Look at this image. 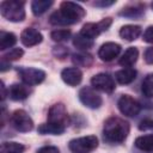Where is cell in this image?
<instances>
[{
  "label": "cell",
  "instance_id": "cell-33",
  "mask_svg": "<svg viewBox=\"0 0 153 153\" xmlns=\"http://www.w3.org/2000/svg\"><path fill=\"white\" fill-rule=\"evenodd\" d=\"M37 153H60V151L55 146H44V147H41L37 151Z\"/></svg>",
  "mask_w": 153,
  "mask_h": 153
},
{
  "label": "cell",
  "instance_id": "cell-16",
  "mask_svg": "<svg viewBox=\"0 0 153 153\" xmlns=\"http://www.w3.org/2000/svg\"><path fill=\"white\" fill-rule=\"evenodd\" d=\"M141 33V26L139 25H124L120 30V36L126 41H135Z\"/></svg>",
  "mask_w": 153,
  "mask_h": 153
},
{
  "label": "cell",
  "instance_id": "cell-13",
  "mask_svg": "<svg viewBox=\"0 0 153 153\" xmlns=\"http://www.w3.org/2000/svg\"><path fill=\"white\" fill-rule=\"evenodd\" d=\"M61 78H62L63 82H66L67 85L76 86L82 80V73L76 67H69V68H65L61 72Z\"/></svg>",
  "mask_w": 153,
  "mask_h": 153
},
{
  "label": "cell",
  "instance_id": "cell-7",
  "mask_svg": "<svg viewBox=\"0 0 153 153\" xmlns=\"http://www.w3.org/2000/svg\"><path fill=\"white\" fill-rule=\"evenodd\" d=\"M48 122L59 124L62 127H67L69 124V116L67 114V109L62 103L54 104L48 112Z\"/></svg>",
  "mask_w": 153,
  "mask_h": 153
},
{
  "label": "cell",
  "instance_id": "cell-2",
  "mask_svg": "<svg viewBox=\"0 0 153 153\" xmlns=\"http://www.w3.org/2000/svg\"><path fill=\"white\" fill-rule=\"evenodd\" d=\"M129 134V123L120 117H109L104 122L103 135L108 142L121 143L123 142Z\"/></svg>",
  "mask_w": 153,
  "mask_h": 153
},
{
  "label": "cell",
  "instance_id": "cell-4",
  "mask_svg": "<svg viewBox=\"0 0 153 153\" xmlns=\"http://www.w3.org/2000/svg\"><path fill=\"white\" fill-rule=\"evenodd\" d=\"M68 147L73 153H91L98 147V139L94 135L76 137L69 141Z\"/></svg>",
  "mask_w": 153,
  "mask_h": 153
},
{
  "label": "cell",
  "instance_id": "cell-3",
  "mask_svg": "<svg viewBox=\"0 0 153 153\" xmlns=\"http://www.w3.org/2000/svg\"><path fill=\"white\" fill-rule=\"evenodd\" d=\"M0 11L2 17L10 22H23L25 18L24 1L18 0H5L0 4Z\"/></svg>",
  "mask_w": 153,
  "mask_h": 153
},
{
  "label": "cell",
  "instance_id": "cell-9",
  "mask_svg": "<svg viewBox=\"0 0 153 153\" xmlns=\"http://www.w3.org/2000/svg\"><path fill=\"white\" fill-rule=\"evenodd\" d=\"M117 106L120 109V111L126 115V116H129V117H134L136 116L140 110H141V105L140 103L134 99L133 97L128 96V94H123L121 96V98L118 99L117 102Z\"/></svg>",
  "mask_w": 153,
  "mask_h": 153
},
{
  "label": "cell",
  "instance_id": "cell-12",
  "mask_svg": "<svg viewBox=\"0 0 153 153\" xmlns=\"http://www.w3.org/2000/svg\"><path fill=\"white\" fill-rule=\"evenodd\" d=\"M43 39L42 33L33 29V27H26L23 30V32L20 33V41L25 47H33L37 45L38 43H41Z\"/></svg>",
  "mask_w": 153,
  "mask_h": 153
},
{
  "label": "cell",
  "instance_id": "cell-25",
  "mask_svg": "<svg viewBox=\"0 0 153 153\" xmlns=\"http://www.w3.org/2000/svg\"><path fill=\"white\" fill-rule=\"evenodd\" d=\"M142 13H143V6L142 5H130V6L124 7L120 12L121 16H124L128 18H137Z\"/></svg>",
  "mask_w": 153,
  "mask_h": 153
},
{
  "label": "cell",
  "instance_id": "cell-35",
  "mask_svg": "<svg viewBox=\"0 0 153 153\" xmlns=\"http://www.w3.org/2000/svg\"><path fill=\"white\" fill-rule=\"evenodd\" d=\"M115 1H96L94 2V6H98V7H106V6H111L114 5Z\"/></svg>",
  "mask_w": 153,
  "mask_h": 153
},
{
  "label": "cell",
  "instance_id": "cell-34",
  "mask_svg": "<svg viewBox=\"0 0 153 153\" xmlns=\"http://www.w3.org/2000/svg\"><path fill=\"white\" fill-rule=\"evenodd\" d=\"M143 59L149 65H153V47L151 48H147L145 50V54H143Z\"/></svg>",
  "mask_w": 153,
  "mask_h": 153
},
{
  "label": "cell",
  "instance_id": "cell-1",
  "mask_svg": "<svg viewBox=\"0 0 153 153\" xmlns=\"http://www.w3.org/2000/svg\"><path fill=\"white\" fill-rule=\"evenodd\" d=\"M85 10L76 2L63 1L60 5V10L55 11L49 22L53 25H72L80 22L85 17Z\"/></svg>",
  "mask_w": 153,
  "mask_h": 153
},
{
  "label": "cell",
  "instance_id": "cell-29",
  "mask_svg": "<svg viewBox=\"0 0 153 153\" xmlns=\"http://www.w3.org/2000/svg\"><path fill=\"white\" fill-rule=\"evenodd\" d=\"M23 54H24V51H23V49H20V48H13V49H10V51H7L4 56H2V60H5V61H14V60H18V59H20L22 56H23Z\"/></svg>",
  "mask_w": 153,
  "mask_h": 153
},
{
  "label": "cell",
  "instance_id": "cell-32",
  "mask_svg": "<svg viewBox=\"0 0 153 153\" xmlns=\"http://www.w3.org/2000/svg\"><path fill=\"white\" fill-rule=\"evenodd\" d=\"M139 129L140 130H148V129H153V120H143L140 122L139 124Z\"/></svg>",
  "mask_w": 153,
  "mask_h": 153
},
{
  "label": "cell",
  "instance_id": "cell-24",
  "mask_svg": "<svg viewBox=\"0 0 153 153\" xmlns=\"http://www.w3.org/2000/svg\"><path fill=\"white\" fill-rule=\"evenodd\" d=\"M73 45L78 49H81V50H86V49H90L92 48L93 45V39H90L85 36H82L80 32L78 35L74 36L73 38Z\"/></svg>",
  "mask_w": 153,
  "mask_h": 153
},
{
  "label": "cell",
  "instance_id": "cell-19",
  "mask_svg": "<svg viewBox=\"0 0 153 153\" xmlns=\"http://www.w3.org/2000/svg\"><path fill=\"white\" fill-rule=\"evenodd\" d=\"M65 129H66L65 127L59 126V124H54V123H50V122L42 123L37 128L39 134H53V135H60L65 131Z\"/></svg>",
  "mask_w": 153,
  "mask_h": 153
},
{
  "label": "cell",
  "instance_id": "cell-14",
  "mask_svg": "<svg viewBox=\"0 0 153 153\" xmlns=\"http://www.w3.org/2000/svg\"><path fill=\"white\" fill-rule=\"evenodd\" d=\"M30 91L26 86L22 85V84H12L8 87V92L7 96L12 99V100H24L27 96H29Z\"/></svg>",
  "mask_w": 153,
  "mask_h": 153
},
{
  "label": "cell",
  "instance_id": "cell-15",
  "mask_svg": "<svg viewBox=\"0 0 153 153\" xmlns=\"http://www.w3.org/2000/svg\"><path fill=\"white\" fill-rule=\"evenodd\" d=\"M136 71L134 68H122L120 71H117L115 73V78L117 80V82L122 84V85H127V84H130L135 80L136 78Z\"/></svg>",
  "mask_w": 153,
  "mask_h": 153
},
{
  "label": "cell",
  "instance_id": "cell-28",
  "mask_svg": "<svg viewBox=\"0 0 153 153\" xmlns=\"http://www.w3.org/2000/svg\"><path fill=\"white\" fill-rule=\"evenodd\" d=\"M50 37L53 41L55 42H63L67 41L71 37V31L67 29H59V30H54L50 33Z\"/></svg>",
  "mask_w": 153,
  "mask_h": 153
},
{
  "label": "cell",
  "instance_id": "cell-11",
  "mask_svg": "<svg viewBox=\"0 0 153 153\" xmlns=\"http://www.w3.org/2000/svg\"><path fill=\"white\" fill-rule=\"evenodd\" d=\"M120 53H121V45L118 43L106 42L100 45L98 50V56L102 61L109 62V61H112L115 57H117Z\"/></svg>",
  "mask_w": 153,
  "mask_h": 153
},
{
  "label": "cell",
  "instance_id": "cell-30",
  "mask_svg": "<svg viewBox=\"0 0 153 153\" xmlns=\"http://www.w3.org/2000/svg\"><path fill=\"white\" fill-rule=\"evenodd\" d=\"M143 41L147 43H153V25L148 26L143 32Z\"/></svg>",
  "mask_w": 153,
  "mask_h": 153
},
{
  "label": "cell",
  "instance_id": "cell-10",
  "mask_svg": "<svg viewBox=\"0 0 153 153\" xmlns=\"http://www.w3.org/2000/svg\"><path fill=\"white\" fill-rule=\"evenodd\" d=\"M91 84L94 90H99L105 93H111L115 90V80L108 73H99L92 76Z\"/></svg>",
  "mask_w": 153,
  "mask_h": 153
},
{
  "label": "cell",
  "instance_id": "cell-26",
  "mask_svg": "<svg viewBox=\"0 0 153 153\" xmlns=\"http://www.w3.org/2000/svg\"><path fill=\"white\" fill-rule=\"evenodd\" d=\"M72 61L76 65V66H81V67H88L92 63V56L85 53H78L74 54L72 57Z\"/></svg>",
  "mask_w": 153,
  "mask_h": 153
},
{
  "label": "cell",
  "instance_id": "cell-8",
  "mask_svg": "<svg viewBox=\"0 0 153 153\" xmlns=\"http://www.w3.org/2000/svg\"><path fill=\"white\" fill-rule=\"evenodd\" d=\"M79 99L86 108L90 109H98L103 103L102 97L96 92V90L88 86L82 87L79 91Z\"/></svg>",
  "mask_w": 153,
  "mask_h": 153
},
{
  "label": "cell",
  "instance_id": "cell-23",
  "mask_svg": "<svg viewBox=\"0 0 153 153\" xmlns=\"http://www.w3.org/2000/svg\"><path fill=\"white\" fill-rule=\"evenodd\" d=\"M24 149H25V146L19 142L6 141V142H2L0 153H23Z\"/></svg>",
  "mask_w": 153,
  "mask_h": 153
},
{
  "label": "cell",
  "instance_id": "cell-22",
  "mask_svg": "<svg viewBox=\"0 0 153 153\" xmlns=\"http://www.w3.org/2000/svg\"><path fill=\"white\" fill-rule=\"evenodd\" d=\"M53 5L51 0H35L31 2V10L35 16L43 14L50 6Z\"/></svg>",
  "mask_w": 153,
  "mask_h": 153
},
{
  "label": "cell",
  "instance_id": "cell-6",
  "mask_svg": "<svg viewBox=\"0 0 153 153\" xmlns=\"http://www.w3.org/2000/svg\"><path fill=\"white\" fill-rule=\"evenodd\" d=\"M18 73L23 80V82L27 86H35L41 84L45 78V72L33 67H20L18 68Z\"/></svg>",
  "mask_w": 153,
  "mask_h": 153
},
{
  "label": "cell",
  "instance_id": "cell-31",
  "mask_svg": "<svg viewBox=\"0 0 153 153\" xmlns=\"http://www.w3.org/2000/svg\"><path fill=\"white\" fill-rule=\"evenodd\" d=\"M111 23H112L111 18H104V19H102L100 22H98V26H99L100 31L103 32V31H106V30L110 27Z\"/></svg>",
  "mask_w": 153,
  "mask_h": 153
},
{
  "label": "cell",
  "instance_id": "cell-17",
  "mask_svg": "<svg viewBox=\"0 0 153 153\" xmlns=\"http://www.w3.org/2000/svg\"><path fill=\"white\" fill-rule=\"evenodd\" d=\"M139 57V50L135 47H129L122 55V57L120 59V65L123 67H131Z\"/></svg>",
  "mask_w": 153,
  "mask_h": 153
},
{
  "label": "cell",
  "instance_id": "cell-36",
  "mask_svg": "<svg viewBox=\"0 0 153 153\" xmlns=\"http://www.w3.org/2000/svg\"><path fill=\"white\" fill-rule=\"evenodd\" d=\"M8 68H11V65H10V62L8 61H5V60H1V72H5V71H7Z\"/></svg>",
  "mask_w": 153,
  "mask_h": 153
},
{
  "label": "cell",
  "instance_id": "cell-18",
  "mask_svg": "<svg viewBox=\"0 0 153 153\" xmlns=\"http://www.w3.org/2000/svg\"><path fill=\"white\" fill-rule=\"evenodd\" d=\"M135 147L142 152H153V134L139 136L135 140Z\"/></svg>",
  "mask_w": 153,
  "mask_h": 153
},
{
  "label": "cell",
  "instance_id": "cell-37",
  "mask_svg": "<svg viewBox=\"0 0 153 153\" xmlns=\"http://www.w3.org/2000/svg\"><path fill=\"white\" fill-rule=\"evenodd\" d=\"M151 6H152V8H153V2H152V5H151Z\"/></svg>",
  "mask_w": 153,
  "mask_h": 153
},
{
  "label": "cell",
  "instance_id": "cell-20",
  "mask_svg": "<svg viewBox=\"0 0 153 153\" xmlns=\"http://www.w3.org/2000/svg\"><path fill=\"white\" fill-rule=\"evenodd\" d=\"M100 32H102V31H100V29H99V26H98V23H97V24H96V23H86V24L82 25V27H81V30H80V33H81L82 36L90 38V39L96 38L97 36H99Z\"/></svg>",
  "mask_w": 153,
  "mask_h": 153
},
{
  "label": "cell",
  "instance_id": "cell-27",
  "mask_svg": "<svg viewBox=\"0 0 153 153\" xmlns=\"http://www.w3.org/2000/svg\"><path fill=\"white\" fill-rule=\"evenodd\" d=\"M141 90L146 97H153V73H149L145 76L142 80Z\"/></svg>",
  "mask_w": 153,
  "mask_h": 153
},
{
  "label": "cell",
  "instance_id": "cell-21",
  "mask_svg": "<svg viewBox=\"0 0 153 153\" xmlns=\"http://www.w3.org/2000/svg\"><path fill=\"white\" fill-rule=\"evenodd\" d=\"M17 42V37L14 33L12 32H6V31H1L0 32V49L1 50H6L11 47H13Z\"/></svg>",
  "mask_w": 153,
  "mask_h": 153
},
{
  "label": "cell",
  "instance_id": "cell-5",
  "mask_svg": "<svg viewBox=\"0 0 153 153\" xmlns=\"http://www.w3.org/2000/svg\"><path fill=\"white\" fill-rule=\"evenodd\" d=\"M10 121H11L12 127L16 130L22 131V133L30 131L33 128V121H32V118L27 115V112L25 110H22V109L16 110L11 115Z\"/></svg>",
  "mask_w": 153,
  "mask_h": 153
}]
</instances>
